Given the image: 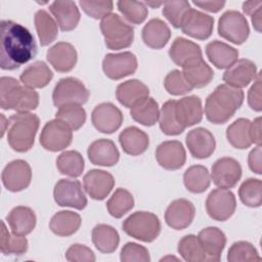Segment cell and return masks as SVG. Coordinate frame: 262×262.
Masks as SVG:
<instances>
[{
	"label": "cell",
	"instance_id": "cell-1",
	"mask_svg": "<svg viewBox=\"0 0 262 262\" xmlns=\"http://www.w3.org/2000/svg\"><path fill=\"white\" fill-rule=\"evenodd\" d=\"M0 67L2 70H16L37 54V44L32 33L13 20L0 24Z\"/></svg>",
	"mask_w": 262,
	"mask_h": 262
},
{
	"label": "cell",
	"instance_id": "cell-2",
	"mask_svg": "<svg viewBox=\"0 0 262 262\" xmlns=\"http://www.w3.org/2000/svg\"><path fill=\"white\" fill-rule=\"evenodd\" d=\"M244 96L242 89L227 84L218 85L205 102L207 120L216 125L226 123L242 106Z\"/></svg>",
	"mask_w": 262,
	"mask_h": 262
},
{
	"label": "cell",
	"instance_id": "cell-3",
	"mask_svg": "<svg viewBox=\"0 0 262 262\" xmlns=\"http://www.w3.org/2000/svg\"><path fill=\"white\" fill-rule=\"evenodd\" d=\"M39 105V94L34 89L21 86L12 77L0 79V106L2 110H14L28 113Z\"/></svg>",
	"mask_w": 262,
	"mask_h": 262
},
{
	"label": "cell",
	"instance_id": "cell-4",
	"mask_svg": "<svg viewBox=\"0 0 262 262\" xmlns=\"http://www.w3.org/2000/svg\"><path fill=\"white\" fill-rule=\"evenodd\" d=\"M40 125L37 115L16 113L8 119L7 142L17 152H26L33 147L35 136Z\"/></svg>",
	"mask_w": 262,
	"mask_h": 262
},
{
	"label": "cell",
	"instance_id": "cell-5",
	"mask_svg": "<svg viewBox=\"0 0 262 262\" xmlns=\"http://www.w3.org/2000/svg\"><path fill=\"white\" fill-rule=\"evenodd\" d=\"M100 31L105 46L111 50L128 48L133 43V28L117 13H110L101 19Z\"/></svg>",
	"mask_w": 262,
	"mask_h": 262
},
{
	"label": "cell",
	"instance_id": "cell-6",
	"mask_svg": "<svg viewBox=\"0 0 262 262\" xmlns=\"http://www.w3.org/2000/svg\"><path fill=\"white\" fill-rule=\"evenodd\" d=\"M122 227L129 236L144 243L155 241L161 232V222L158 216L145 211H137L128 216Z\"/></svg>",
	"mask_w": 262,
	"mask_h": 262
},
{
	"label": "cell",
	"instance_id": "cell-7",
	"mask_svg": "<svg viewBox=\"0 0 262 262\" xmlns=\"http://www.w3.org/2000/svg\"><path fill=\"white\" fill-rule=\"evenodd\" d=\"M90 92L86 86L77 78L68 77L60 79L52 92L53 104L59 107L64 104H84L88 101Z\"/></svg>",
	"mask_w": 262,
	"mask_h": 262
},
{
	"label": "cell",
	"instance_id": "cell-8",
	"mask_svg": "<svg viewBox=\"0 0 262 262\" xmlns=\"http://www.w3.org/2000/svg\"><path fill=\"white\" fill-rule=\"evenodd\" d=\"M218 34L227 41L241 45L250 35L248 20L236 10L225 11L218 20Z\"/></svg>",
	"mask_w": 262,
	"mask_h": 262
},
{
	"label": "cell",
	"instance_id": "cell-9",
	"mask_svg": "<svg viewBox=\"0 0 262 262\" xmlns=\"http://www.w3.org/2000/svg\"><path fill=\"white\" fill-rule=\"evenodd\" d=\"M72 128L59 119L47 122L40 135L41 145L49 151L62 150L72 143Z\"/></svg>",
	"mask_w": 262,
	"mask_h": 262
},
{
	"label": "cell",
	"instance_id": "cell-10",
	"mask_svg": "<svg viewBox=\"0 0 262 262\" xmlns=\"http://www.w3.org/2000/svg\"><path fill=\"white\" fill-rule=\"evenodd\" d=\"M236 208V200L232 191L226 188H216L212 190L206 200V210L208 215L216 221H226Z\"/></svg>",
	"mask_w": 262,
	"mask_h": 262
},
{
	"label": "cell",
	"instance_id": "cell-11",
	"mask_svg": "<svg viewBox=\"0 0 262 262\" xmlns=\"http://www.w3.org/2000/svg\"><path fill=\"white\" fill-rule=\"evenodd\" d=\"M53 198L55 203L60 207L83 210L87 206V198L79 180H58L53 189Z\"/></svg>",
	"mask_w": 262,
	"mask_h": 262
},
{
	"label": "cell",
	"instance_id": "cell-12",
	"mask_svg": "<svg viewBox=\"0 0 262 262\" xmlns=\"http://www.w3.org/2000/svg\"><path fill=\"white\" fill-rule=\"evenodd\" d=\"M102 70L107 78L120 80L136 72L137 58L130 51L108 53L102 60Z\"/></svg>",
	"mask_w": 262,
	"mask_h": 262
},
{
	"label": "cell",
	"instance_id": "cell-13",
	"mask_svg": "<svg viewBox=\"0 0 262 262\" xmlns=\"http://www.w3.org/2000/svg\"><path fill=\"white\" fill-rule=\"evenodd\" d=\"M241 164L233 158L224 157L218 159L212 166L211 178L219 188H232L242 177Z\"/></svg>",
	"mask_w": 262,
	"mask_h": 262
},
{
	"label": "cell",
	"instance_id": "cell-14",
	"mask_svg": "<svg viewBox=\"0 0 262 262\" xmlns=\"http://www.w3.org/2000/svg\"><path fill=\"white\" fill-rule=\"evenodd\" d=\"M2 183L5 188L12 192L26 189L32 180V170L28 162L14 160L8 163L1 174Z\"/></svg>",
	"mask_w": 262,
	"mask_h": 262
},
{
	"label": "cell",
	"instance_id": "cell-15",
	"mask_svg": "<svg viewBox=\"0 0 262 262\" xmlns=\"http://www.w3.org/2000/svg\"><path fill=\"white\" fill-rule=\"evenodd\" d=\"M91 122L99 132L111 134L121 127L123 114L115 104L103 102L96 105L92 111Z\"/></svg>",
	"mask_w": 262,
	"mask_h": 262
},
{
	"label": "cell",
	"instance_id": "cell-16",
	"mask_svg": "<svg viewBox=\"0 0 262 262\" xmlns=\"http://www.w3.org/2000/svg\"><path fill=\"white\" fill-rule=\"evenodd\" d=\"M214 18L200 10L190 8L181 24L182 32L194 39L206 40L213 32Z\"/></svg>",
	"mask_w": 262,
	"mask_h": 262
},
{
	"label": "cell",
	"instance_id": "cell-17",
	"mask_svg": "<svg viewBox=\"0 0 262 262\" xmlns=\"http://www.w3.org/2000/svg\"><path fill=\"white\" fill-rule=\"evenodd\" d=\"M83 183L86 192L91 199L102 201L114 188L115 179L113 175L106 171L93 169L84 175Z\"/></svg>",
	"mask_w": 262,
	"mask_h": 262
},
{
	"label": "cell",
	"instance_id": "cell-18",
	"mask_svg": "<svg viewBox=\"0 0 262 262\" xmlns=\"http://www.w3.org/2000/svg\"><path fill=\"white\" fill-rule=\"evenodd\" d=\"M194 215L195 209L190 201L177 199L168 206L165 212V221L171 228L181 230L191 224Z\"/></svg>",
	"mask_w": 262,
	"mask_h": 262
},
{
	"label": "cell",
	"instance_id": "cell-19",
	"mask_svg": "<svg viewBox=\"0 0 262 262\" xmlns=\"http://www.w3.org/2000/svg\"><path fill=\"white\" fill-rule=\"evenodd\" d=\"M256 64L247 58L237 59L231 67L226 69L223 74L225 84L234 88H244L257 78Z\"/></svg>",
	"mask_w": 262,
	"mask_h": 262
},
{
	"label": "cell",
	"instance_id": "cell-20",
	"mask_svg": "<svg viewBox=\"0 0 262 262\" xmlns=\"http://www.w3.org/2000/svg\"><path fill=\"white\" fill-rule=\"evenodd\" d=\"M156 159L164 169L178 170L185 164L186 152L180 141L167 140L157 147Z\"/></svg>",
	"mask_w": 262,
	"mask_h": 262
},
{
	"label": "cell",
	"instance_id": "cell-21",
	"mask_svg": "<svg viewBox=\"0 0 262 262\" xmlns=\"http://www.w3.org/2000/svg\"><path fill=\"white\" fill-rule=\"evenodd\" d=\"M189 152L195 159H207L215 150L216 141L213 134L205 128L190 130L185 138Z\"/></svg>",
	"mask_w": 262,
	"mask_h": 262
},
{
	"label": "cell",
	"instance_id": "cell-22",
	"mask_svg": "<svg viewBox=\"0 0 262 262\" xmlns=\"http://www.w3.org/2000/svg\"><path fill=\"white\" fill-rule=\"evenodd\" d=\"M46 58L55 71L67 73L75 68L78 54L71 43L57 42L47 50Z\"/></svg>",
	"mask_w": 262,
	"mask_h": 262
},
{
	"label": "cell",
	"instance_id": "cell-23",
	"mask_svg": "<svg viewBox=\"0 0 262 262\" xmlns=\"http://www.w3.org/2000/svg\"><path fill=\"white\" fill-rule=\"evenodd\" d=\"M203 113L202 100L196 95H189L176 100V119L184 129L200 123L203 119Z\"/></svg>",
	"mask_w": 262,
	"mask_h": 262
},
{
	"label": "cell",
	"instance_id": "cell-24",
	"mask_svg": "<svg viewBox=\"0 0 262 262\" xmlns=\"http://www.w3.org/2000/svg\"><path fill=\"white\" fill-rule=\"evenodd\" d=\"M169 56L175 64L181 68L203 59L200 45L182 37H177L173 41L169 49Z\"/></svg>",
	"mask_w": 262,
	"mask_h": 262
},
{
	"label": "cell",
	"instance_id": "cell-25",
	"mask_svg": "<svg viewBox=\"0 0 262 262\" xmlns=\"http://www.w3.org/2000/svg\"><path fill=\"white\" fill-rule=\"evenodd\" d=\"M89 161L93 165L112 167L116 165L120 159V152L111 139H97L93 141L87 149Z\"/></svg>",
	"mask_w": 262,
	"mask_h": 262
},
{
	"label": "cell",
	"instance_id": "cell-26",
	"mask_svg": "<svg viewBox=\"0 0 262 262\" xmlns=\"http://www.w3.org/2000/svg\"><path fill=\"white\" fill-rule=\"evenodd\" d=\"M198 239L208 256L209 262L220 260L221 253L226 245V236L221 229L213 226L204 228L199 232Z\"/></svg>",
	"mask_w": 262,
	"mask_h": 262
},
{
	"label": "cell",
	"instance_id": "cell-27",
	"mask_svg": "<svg viewBox=\"0 0 262 262\" xmlns=\"http://www.w3.org/2000/svg\"><path fill=\"white\" fill-rule=\"evenodd\" d=\"M49 10L63 32L76 29L80 21V11L74 1H54L50 4Z\"/></svg>",
	"mask_w": 262,
	"mask_h": 262
},
{
	"label": "cell",
	"instance_id": "cell-28",
	"mask_svg": "<svg viewBox=\"0 0 262 262\" xmlns=\"http://www.w3.org/2000/svg\"><path fill=\"white\" fill-rule=\"evenodd\" d=\"M206 54L217 69H228L237 60L239 53L234 47L224 42L214 40L207 44Z\"/></svg>",
	"mask_w": 262,
	"mask_h": 262
},
{
	"label": "cell",
	"instance_id": "cell-29",
	"mask_svg": "<svg viewBox=\"0 0 262 262\" xmlns=\"http://www.w3.org/2000/svg\"><path fill=\"white\" fill-rule=\"evenodd\" d=\"M6 220L13 233L26 236L35 228L37 218L35 212L31 208L17 206L9 212L6 216Z\"/></svg>",
	"mask_w": 262,
	"mask_h": 262
},
{
	"label": "cell",
	"instance_id": "cell-30",
	"mask_svg": "<svg viewBox=\"0 0 262 262\" xmlns=\"http://www.w3.org/2000/svg\"><path fill=\"white\" fill-rule=\"evenodd\" d=\"M141 37L144 44L149 48L161 49L168 43L171 37V31L164 20L152 18L143 27Z\"/></svg>",
	"mask_w": 262,
	"mask_h": 262
},
{
	"label": "cell",
	"instance_id": "cell-31",
	"mask_svg": "<svg viewBox=\"0 0 262 262\" xmlns=\"http://www.w3.org/2000/svg\"><path fill=\"white\" fill-rule=\"evenodd\" d=\"M148 87L139 80L132 79L118 85L116 96L125 107H132L140 100L148 97Z\"/></svg>",
	"mask_w": 262,
	"mask_h": 262
},
{
	"label": "cell",
	"instance_id": "cell-32",
	"mask_svg": "<svg viewBox=\"0 0 262 262\" xmlns=\"http://www.w3.org/2000/svg\"><path fill=\"white\" fill-rule=\"evenodd\" d=\"M119 142L123 150L130 156L143 154L149 144L148 135L135 126L125 128L119 135Z\"/></svg>",
	"mask_w": 262,
	"mask_h": 262
},
{
	"label": "cell",
	"instance_id": "cell-33",
	"mask_svg": "<svg viewBox=\"0 0 262 262\" xmlns=\"http://www.w3.org/2000/svg\"><path fill=\"white\" fill-rule=\"evenodd\" d=\"M53 78V73L44 61H35L28 66L19 76V80L24 86L37 89L43 88Z\"/></svg>",
	"mask_w": 262,
	"mask_h": 262
},
{
	"label": "cell",
	"instance_id": "cell-34",
	"mask_svg": "<svg viewBox=\"0 0 262 262\" xmlns=\"http://www.w3.org/2000/svg\"><path fill=\"white\" fill-rule=\"evenodd\" d=\"M81 216L73 211H59L49 222V228L58 236H70L78 231L81 226Z\"/></svg>",
	"mask_w": 262,
	"mask_h": 262
},
{
	"label": "cell",
	"instance_id": "cell-35",
	"mask_svg": "<svg viewBox=\"0 0 262 262\" xmlns=\"http://www.w3.org/2000/svg\"><path fill=\"white\" fill-rule=\"evenodd\" d=\"M91 237L95 248L104 254L115 252L120 243L118 231L107 224L95 225L92 229Z\"/></svg>",
	"mask_w": 262,
	"mask_h": 262
},
{
	"label": "cell",
	"instance_id": "cell-36",
	"mask_svg": "<svg viewBox=\"0 0 262 262\" xmlns=\"http://www.w3.org/2000/svg\"><path fill=\"white\" fill-rule=\"evenodd\" d=\"M182 74L187 83L193 88H203L213 80L214 72L204 60H198L182 68Z\"/></svg>",
	"mask_w": 262,
	"mask_h": 262
},
{
	"label": "cell",
	"instance_id": "cell-37",
	"mask_svg": "<svg viewBox=\"0 0 262 262\" xmlns=\"http://www.w3.org/2000/svg\"><path fill=\"white\" fill-rule=\"evenodd\" d=\"M130 115L135 122L147 127L152 126L159 121V104L154 98L146 97L131 107Z\"/></svg>",
	"mask_w": 262,
	"mask_h": 262
},
{
	"label": "cell",
	"instance_id": "cell-38",
	"mask_svg": "<svg viewBox=\"0 0 262 262\" xmlns=\"http://www.w3.org/2000/svg\"><path fill=\"white\" fill-rule=\"evenodd\" d=\"M183 183L188 191L192 193H202L209 188L211 176L205 166L193 165L187 168L184 172Z\"/></svg>",
	"mask_w": 262,
	"mask_h": 262
},
{
	"label": "cell",
	"instance_id": "cell-39",
	"mask_svg": "<svg viewBox=\"0 0 262 262\" xmlns=\"http://www.w3.org/2000/svg\"><path fill=\"white\" fill-rule=\"evenodd\" d=\"M34 21L41 46H47L56 39L58 35L57 23L46 10H38L35 13Z\"/></svg>",
	"mask_w": 262,
	"mask_h": 262
},
{
	"label": "cell",
	"instance_id": "cell-40",
	"mask_svg": "<svg viewBox=\"0 0 262 262\" xmlns=\"http://www.w3.org/2000/svg\"><path fill=\"white\" fill-rule=\"evenodd\" d=\"M251 121L245 118L235 120L226 129V138L228 142L235 148L245 149L250 147L253 143L250 134Z\"/></svg>",
	"mask_w": 262,
	"mask_h": 262
},
{
	"label": "cell",
	"instance_id": "cell-41",
	"mask_svg": "<svg viewBox=\"0 0 262 262\" xmlns=\"http://www.w3.org/2000/svg\"><path fill=\"white\" fill-rule=\"evenodd\" d=\"M56 167L60 174L76 178L84 171V159L77 150H66L57 157Z\"/></svg>",
	"mask_w": 262,
	"mask_h": 262
},
{
	"label": "cell",
	"instance_id": "cell-42",
	"mask_svg": "<svg viewBox=\"0 0 262 262\" xmlns=\"http://www.w3.org/2000/svg\"><path fill=\"white\" fill-rule=\"evenodd\" d=\"M28 239L23 235L10 233L4 221L1 222L0 250L4 255H23L28 251Z\"/></svg>",
	"mask_w": 262,
	"mask_h": 262
},
{
	"label": "cell",
	"instance_id": "cell-43",
	"mask_svg": "<svg viewBox=\"0 0 262 262\" xmlns=\"http://www.w3.org/2000/svg\"><path fill=\"white\" fill-rule=\"evenodd\" d=\"M178 253L187 262H209L208 256L203 250L198 236L187 234L178 243Z\"/></svg>",
	"mask_w": 262,
	"mask_h": 262
},
{
	"label": "cell",
	"instance_id": "cell-44",
	"mask_svg": "<svg viewBox=\"0 0 262 262\" xmlns=\"http://www.w3.org/2000/svg\"><path fill=\"white\" fill-rule=\"evenodd\" d=\"M175 104H176V100L170 99L163 104L160 111V117H159L160 129L164 134L169 136L179 135L184 131V128L178 123L176 119Z\"/></svg>",
	"mask_w": 262,
	"mask_h": 262
},
{
	"label": "cell",
	"instance_id": "cell-45",
	"mask_svg": "<svg viewBox=\"0 0 262 262\" xmlns=\"http://www.w3.org/2000/svg\"><path fill=\"white\" fill-rule=\"evenodd\" d=\"M134 206V199L130 191L125 188H118L106 202V209L111 216L121 218Z\"/></svg>",
	"mask_w": 262,
	"mask_h": 262
},
{
	"label": "cell",
	"instance_id": "cell-46",
	"mask_svg": "<svg viewBox=\"0 0 262 262\" xmlns=\"http://www.w3.org/2000/svg\"><path fill=\"white\" fill-rule=\"evenodd\" d=\"M241 202L250 207L258 208L262 203V182L260 179L248 178L245 180L238 189Z\"/></svg>",
	"mask_w": 262,
	"mask_h": 262
},
{
	"label": "cell",
	"instance_id": "cell-47",
	"mask_svg": "<svg viewBox=\"0 0 262 262\" xmlns=\"http://www.w3.org/2000/svg\"><path fill=\"white\" fill-rule=\"evenodd\" d=\"M55 119L63 121L72 128L73 131H77L86 121V112L80 104H64L58 107L55 114Z\"/></svg>",
	"mask_w": 262,
	"mask_h": 262
},
{
	"label": "cell",
	"instance_id": "cell-48",
	"mask_svg": "<svg viewBox=\"0 0 262 262\" xmlns=\"http://www.w3.org/2000/svg\"><path fill=\"white\" fill-rule=\"evenodd\" d=\"M117 6L124 18L130 24L139 25L145 20L148 14L145 3L141 1L121 0L117 2Z\"/></svg>",
	"mask_w": 262,
	"mask_h": 262
},
{
	"label": "cell",
	"instance_id": "cell-49",
	"mask_svg": "<svg viewBox=\"0 0 262 262\" xmlns=\"http://www.w3.org/2000/svg\"><path fill=\"white\" fill-rule=\"evenodd\" d=\"M227 260L229 262H255L261 261V257L251 243L239 241L233 243L229 248Z\"/></svg>",
	"mask_w": 262,
	"mask_h": 262
},
{
	"label": "cell",
	"instance_id": "cell-50",
	"mask_svg": "<svg viewBox=\"0 0 262 262\" xmlns=\"http://www.w3.org/2000/svg\"><path fill=\"white\" fill-rule=\"evenodd\" d=\"M190 4L188 1H168L164 2L163 15L168 19V21L176 29L181 28L184 16L190 9Z\"/></svg>",
	"mask_w": 262,
	"mask_h": 262
},
{
	"label": "cell",
	"instance_id": "cell-51",
	"mask_svg": "<svg viewBox=\"0 0 262 262\" xmlns=\"http://www.w3.org/2000/svg\"><path fill=\"white\" fill-rule=\"evenodd\" d=\"M164 87L172 95H184L192 90V87L185 80L182 72L173 70L164 79Z\"/></svg>",
	"mask_w": 262,
	"mask_h": 262
},
{
	"label": "cell",
	"instance_id": "cell-52",
	"mask_svg": "<svg viewBox=\"0 0 262 262\" xmlns=\"http://www.w3.org/2000/svg\"><path fill=\"white\" fill-rule=\"evenodd\" d=\"M120 259L122 262H149L148 250L136 243H127L121 250Z\"/></svg>",
	"mask_w": 262,
	"mask_h": 262
},
{
	"label": "cell",
	"instance_id": "cell-53",
	"mask_svg": "<svg viewBox=\"0 0 262 262\" xmlns=\"http://www.w3.org/2000/svg\"><path fill=\"white\" fill-rule=\"evenodd\" d=\"M79 4L88 16L95 19H102L112 13L114 7L113 1H80Z\"/></svg>",
	"mask_w": 262,
	"mask_h": 262
},
{
	"label": "cell",
	"instance_id": "cell-54",
	"mask_svg": "<svg viewBox=\"0 0 262 262\" xmlns=\"http://www.w3.org/2000/svg\"><path fill=\"white\" fill-rule=\"evenodd\" d=\"M66 259L71 262H94L95 255L93 251L85 245L74 244L67 250Z\"/></svg>",
	"mask_w": 262,
	"mask_h": 262
},
{
	"label": "cell",
	"instance_id": "cell-55",
	"mask_svg": "<svg viewBox=\"0 0 262 262\" xmlns=\"http://www.w3.org/2000/svg\"><path fill=\"white\" fill-rule=\"evenodd\" d=\"M261 73H258L254 84L251 86L248 92V103L250 107L256 112H261Z\"/></svg>",
	"mask_w": 262,
	"mask_h": 262
},
{
	"label": "cell",
	"instance_id": "cell-56",
	"mask_svg": "<svg viewBox=\"0 0 262 262\" xmlns=\"http://www.w3.org/2000/svg\"><path fill=\"white\" fill-rule=\"evenodd\" d=\"M261 156H262L261 145H257L254 149L251 150V152L249 154V158H248V163H249L250 169L258 175H260L262 173Z\"/></svg>",
	"mask_w": 262,
	"mask_h": 262
},
{
	"label": "cell",
	"instance_id": "cell-57",
	"mask_svg": "<svg viewBox=\"0 0 262 262\" xmlns=\"http://www.w3.org/2000/svg\"><path fill=\"white\" fill-rule=\"evenodd\" d=\"M192 3L195 6L202 8L206 11H209V12H218L225 5V1H218V0H214V1H193Z\"/></svg>",
	"mask_w": 262,
	"mask_h": 262
},
{
	"label": "cell",
	"instance_id": "cell-58",
	"mask_svg": "<svg viewBox=\"0 0 262 262\" xmlns=\"http://www.w3.org/2000/svg\"><path fill=\"white\" fill-rule=\"evenodd\" d=\"M250 134H251L252 143H255L257 145H261V140H262V135H261V117H258L253 122H251Z\"/></svg>",
	"mask_w": 262,
	"mask_h": 262
},
{
	"label": "cell",
	"instance_id": "cell-59",
	"mask_svg": "<svg viewBox=\"0 0 262 262\" xmlns=\"http://www.w3.org/2000/svg\"><path fill=\"white\" fill-rule=\"evenodd\" d=\"M262 6V1H246L243 3V10L246 14L252 15L255 11H257Z\"/></svg>",
	"mask_w": 262,
	"mask_h": 262
},
{
	"label": "cell",
	"instance_id": "cell-60",
	"mask_svg": "<svg viewBox=\"0 0 262 262\" xmlns=\"http://www.w3.org/2000/svg\"><path fill=\"white\" fill-rule=\"evenodd\" d=\"M251 18L254 29L260 33L262 30V6L251 15Z\"/></svg>",
	"mask_w": 262,
	"mask_h": 262
},
{
	"label": "cell",
	"instance_id": "cell-61",
	"mask_svg": "<svg viewBox=\"0 0 262 262\" xmlns=\"http://www.w3.org/2000/svg\"><path fill=\"white\" fill-rule=\"evenodd\" d=\"M145 4H147V5H149V6H151V7H158V6H160V5H162V4H164V2H145Z\"/></svg>",
	"mask_w": 262,
	"mask_h": 262
}]
</instances>
